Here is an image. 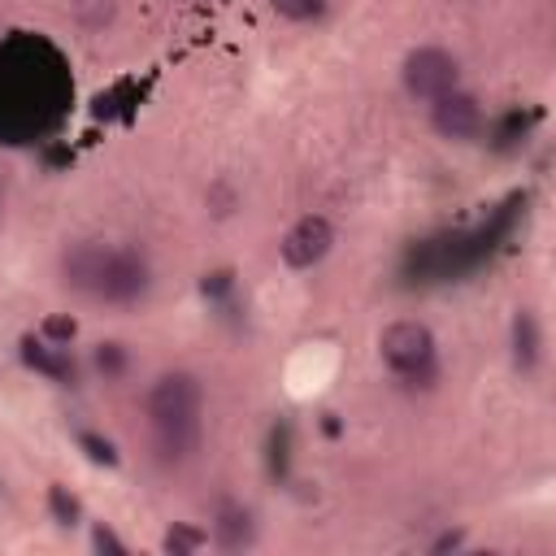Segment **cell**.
Returning a JSON list of instances; mask_svg holds the SVG:
<instances>
[{"label":"cell","instance_id":"cell-4","mask_svg":"<svg viewBox=\"0 0 556 556\" xmlns=\"http://www.w3.org/2000/svg\"><path fill=\"white\" fill-rule=\"evenodd\" d=\"M456 83H460V65H456L452 52H443V48H417V52H408V61H404V87L413 96L434 100V96L452 91Z\"/></svg>","mask_w":556,"mask_h":556},{"label":"cell","instance_id":"cell-7","mask_svg":"<svg viewBox=\"0 0 556 556\" xmlns=\"http://www.w3.org/2000/svg\"><path fill=\"white\" fill-rule=\"evenodd\" d=\"M104 252H109V243H74V248L61 256L65 282H70L74 291H87V295H91V287H96V278H100V265H104Z\"/></svg>","mask_w":556,"mask_h":556},{"label":"cell","instance_id":"cell-2","mask_svg":"<svg viewBox=\"0 0 556 556\" xmlns=\"http://www.w3.org/2000/svg\"><path fill=\"white\" fill-rule=\"evenodd\" d=\"M378 352L391 374L400 378H426L434 365V334L421 321H391L378 339Z\"/></svg>","mask_w":556,"mask_h":556},{"label":"cell","instance_id":"cell-6","mask_svg":"<svg viewBox=\"0 0 556 556\" xmlns=\"http://www.w3.org/2000/svg\"><path fill=\"white\" fill-rule=\"evenodd\" d=\"M430 122H434V130L443 139H469L482 126V109H478V100L469 91L452 87V91H443V96L430 100Z\"/></svg>","mask_w":556,"mask_h":556},{"label":"cell","instance_id":"cell-10","mask_svg":"<svg viewBox=\"0 0 556 556\" xmlns=\"http://www.w3.org/2000/svg\"><path fill=\"white\" fill-rule=\"evenodd\" d=\"M22 348H26V361H30L35 369H43V374H52V378H70V374H74V365H70L65 356H56V352H48L43 343H30V339H26Z\"/></svg>","mask_w":556,"mask_h":556},{"label":"cell","instance_id":"cell-5","mask_svg":"<svg viewBox=\"0 0 556 556\" xmlns=\"http://www.w3.org/2000/svg\"><path fill=\"white\" fill-rule=\"evenodd\" d=\"M330 243H334L330 222H326L321 213H308V217H300V222L282 235V261H287L291 269H313V265L330 252Z\"/></svg>","mask_w":556,"mask_h":556},{"label":"cell","instance_id":"cell-15","mask_svg":"<svg viewBox=\"0 0 556 556\" xmlns=\"http://www.w3.org/2000/svg\"><path fill=\"white\" fill-rule=\"evenodd\" d=\"M83 443L91 447V456H96V460H104V465H113V447H109V443H100V439H91V434H83Z\"/></svg>","mask_w":556,"mask_h":556},{"label":"cell","instance_id":"cell-13","mask_svg":"<svg viewBox=\"0 0 556 556\" xmlns=\"http://www.w3.org/2000/svg\"><path fill=\"white\" fill-rule=\"evenodd\" d=\"M52 513L61 517V526H70V521H74L78 504H74V495H65V486H52Z\"/></svg>","mask_w":556,"mask_h":556},{"label":"cell","instance_id":"cell-9","mask_svg":"<svg viewBox=\"0 0 556 556\" xmlns=\"http://www.w3.org/2000/svg\"><path fill=\"white\" fill-rule=\"evenodd\" d=\"M248 534H252L248 513H243V508H235V504H226V508H222V517H217V539H222L226 547H239V543H248Z\"/></svg>","mask_w":556,"mask_h":556},{"label":"cell","instance_id":"cell-1","mask_svg":"<svg viewBox=\"0 0 556 556\" xmlns=\"http://www.w3.org/2000/svg\"><path fill=\"white\" fill-rule=\"evenodd\" d=\"M200 382L182 369L161 374L148 391V421L156 434V447L165 452V460H178L195 447V430H200Z\"/></svg>","mask_w":556,"mask_h":556},{"label":"cell","instance_id":"cell-8","mask_svg":"<svg viewBox=\"0 0 556 556\" xmlns=\"http://www.w3.org/2000/svg\"><path fill=\"white\" fill-rule=\"evenodd\" d=\"M534 352H539L534 317H530V313H517V321H513V356H517V365L530 369V365H534Z\"/></svg>","mask_w":556,"mask_h":556},{"label":"cell","instance_id":"cell-14","mask_svg":"<svg viewBox=\"0 0 556 556\" xmlns=\"http://www.w3.org/2000/svg\"><path fill=\"white\" fill-rule=\"evenodd\" d=\"M43 334L48 339H74V321L70 317H48L43 321Z\"/></svg>","mask_w":556,"mask_h":556},{"label":"cell","instance_id":"cell-16","mask_svg":"<svg viewBox=\"0 0 556 556\" xmlns=\"http://www.w3.org/2000/svg\"><path fill=\"white\" fill-rule=\"evenodd\" d=\"M96 547H100V552H122V543H117L113 530H104V526H96Z\"/></svg>","mask_w":556,"mask_h":556},{"label":"cell","instance_id":"cell-11","mask_svg":"<svg viewBox=\"0 0 556 556\" xmlns=\"http://www.w3.org/2000/svg\"><path fill=\"white\" fill-rule=\"evenodd\" d=\"M269 4L291 22H317L326 13V0H269Z\"/></svg>","mask_w":556,"mask_h":556},{"label":"cell","instance_id":"cell-17","mask_svg":"<svg viewBox=\"0 0 556 556\" xmlns=\"http://www.w3.org/2000/svg\"><path fill=\"white\" fill-rule=\"evenodd\" d=\"M0 195H4V191H0Z\"/></svg>","mask_w":556,"mask_h":556},{"label":"cell","instance_id":"cell-3","mask_svg":"<svg viewBox=\"0 0 556 556\" xmlns=\"http://www.w3.org/2000/svg\"><path fill=\"white\" fill-rule=\"evenodd\" d=\"M148 261L130 248H109L104 252V265H100V278L91 287L96 300H109V304H130L148 291Z\"/></svg>","mask_w":556,"mask_h":556},{"label":"cell","instance_id":"cell-12","mask_svg":"<svg viewBox=\"0 0 556 556\" xmlns=\"http://www.w3.org/2000/svg\"><path fill=\"white\" fill-rule=\"evenodd\" d=\"M204 543V534H195V530H182V526H174L169 534H165V547L169 552H195Z\"/></svg>","mask_w":556,"mask_h":556}]
</instances>
